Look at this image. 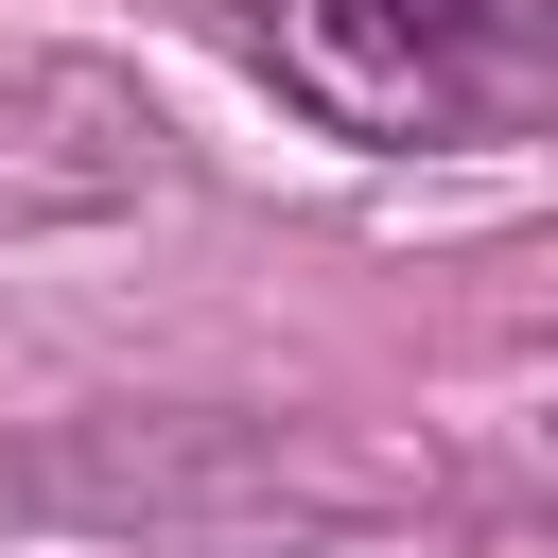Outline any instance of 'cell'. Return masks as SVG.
<instances>
[{
	"label": "cell",
	"mask_w": 558,
	"mask_h": 558,
	"mask_svg": "<svg viewBox=\"0 0 558 558\" xmlns=\"http://www.w3.org/2000/svg\"><path fill=\"white\" fill-rule=\"evenodd\" d=\"M244 52L296 122L366 140V157H453V140H523L558 87V17L541 0H244Z\"/></svg>",
	"instance_id": "obj_1"
},
{
	"label": "cell",
	"mask_w": 558,
	"mask_h": 558,
	"mask_svg": "<svg viewBox=\"0 0 558 558\" xmlns=\"http://www.w3.org/2000/svg\"><path fill=\"white\" fill-rule=\"evenodd\" d=\"M192 157H174V105L105 52H0V244H52V227H122L157 209Z\"/></svg>",
	"instance_id": "obj_2"
}]
</instances>
